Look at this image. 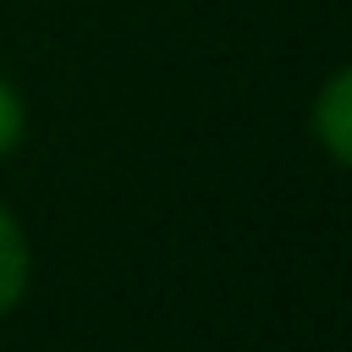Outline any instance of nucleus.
<instances>
[{
	"label": "nucleus",
	"mask_w": 352,
	"mask_h": 352,
	"mask_svg": "<svg viewBox=\"0 0 352 352\" xmlns=\"http://www.w3.org/2000/svg\"><path fill=\"white\" fill-rule=\"evenodd\" d=\"M314 132H319V143H324V154L336 165L352 160V72L346 66H336L330 82L319 88V99H314Z\"/></svg>",
	"instance_id": "f257e3e1"
},
{
	"label": "nucleus",
	"mask_w": 352,
	"mask_h": 352,
	"mask_svg": "<svg viewBox=\"0 0 352 352\" xmlns=\"http://www.w3.org/2000/svg\"><path fill=\"white\" fill-rule=\"evenodd\" d=\"M22 292H28V242L16 220L0 209V314H11Z\"/></svg>",
	"instance_id": "f03ea898"
},
{
	"label": "nucleus",
	"mask_w": 352,
	"mask_h": 352,
	"mask_svg": "<svg viewBox=\"0 0 352 352\" xmlns=\"http://www.w3.org/2000/svg\"><path fill=\"white\" fill-rule=\"evenodd\" d=\"M22 138V99L11 94V82H0V154H11Z\"/></svg>",
	"instance_id": "7ed1b4c3"
}]
</instances>
